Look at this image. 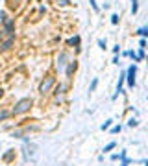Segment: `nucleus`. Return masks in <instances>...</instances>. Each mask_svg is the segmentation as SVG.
<instances>
[{
    "mask_svg": "<svg viewBox=\"0 0 148 166\" xmlns=\"http://www.w3.org/2000/svg\"><path fill=\"white\" fill-rule=\"evenodd\" d=\"M2 96H4V89H0V98H2Z\"/></svg>",
    "mask_w": 148,
    "mask_h": 166,
    "instance_id": "obj_28",
    "label": "nucleus"
},
{
    "mask_svg": "<svg viewBox=\"0 0 148 166\" xmlns=\"http://www.w3.org/2000/svg\"><path fill=\"white\" fill-rule=\"evenodd\" d=\"M52 2H54V6H56V7H69V6L72 4L70 0H52Z\"/></svg>",
    "mask_w": 148,
    "mask_h": 166,
    "instance_id": "obj_12",
    "label": "nucleus"
},
{
    "mask_svg": "<svg viewBox=\"0 0 148 166\" xmlns=\"http://www.w3.org/2000/svg\"><path fill=\"white\" fill-rule=\"evenodd\" d=\"M139 48H146V39H139Z\"/></svg>",
    "mask_w": 148,
    "mask_h": 166,
    "instance_id": "obj_24",
    "label": "nucleus"
},
{
    "mask_svg": "<svg viewBox=\"0 0 148 166\" xmlns=\"http://www.w3.org/2000/svg\"><path fill=\"white\" fill-rule=\"evenodd\" d=\"M98 46H100L102 50H107V41L106 39H98Z\"/></svg>",
    "mask_w": 148,
    "mask_h": 166,
    "instance_id": "obj_22",
    "label": "nucleus"
},
{
    "mask_svg": "<svg viewBox=\"0 0 148 166\" xmlns=\"http://www.w3.org/2000/svg\"><path fill=\"white\" fill-rule=\"evenodd\" d=\"M15 46V37H6L0 41V52H9Z\"/></svg>",
    "mask_w": 148,
    "mask_h": 166,
    "instance_id": "obj_8",
    "label": "nucleus"
},
{
    "mask_svg": "<svg viewBox=\"0 0 148 166\" xmlns=\"http://www.w3.org/2000/svg\"><path fill=\"white\" fill-rule=\"evenodd\" d=\"M119 56H122V57H128V50H122V52H120Z\"/></svg>",
    "mask_w": 148,
    "mask_h": 166,
    "instance_id": "obj_27",
    "label": "nucleus"
},
{
    "mask_svg": "<svg viewBox=\"0 0 148 166\" xmlns=\"http://www.w3.org/2000/svg\"><path fill=\"white\" fill-rule=\"evenodd\" d=\"M115 146H117V142H115V140H113V142H109V144H106V146H104V153H107V151H111V149H113Z\"/></svg>",
    "mask_w": 148,
    "mask_h": 166,
    "instance_id": "obj_19",
    "label": "nucleus"
},
{
    "mask_svg": "<svg viewBox=\"0 0 148 166\" xmlns=\"http://www.w3.org/2000/svg\"><path fill=\"white\" fill-rule=\"evenodd\" d=\"M89 6L93 7V11H96V13L100 11V6H98V2H96V0H89Z\"/></svg>",
    "mask_w": 148,
    "mask_h": 166,
    "instance_id": "obj_15",
    "label": "nucleus"
},
{
    "mask_svg": "<svg viewBox=\"0 0 148 166\" xmlns=\"http://www.w3.org/2000/svg\"><path fill=\"white\" fill-rule=\"evenodd\" d=\"M9 116H11V113H9V111L0 109V120H6V118H9Z\"/></svg>",
    "mask_w": 148,
    "mask_h": 166,
    "instance_id": "obj_16",
    "label": "nucleus"
},
{
    "mask_svg": "<svg viewBox=\"0 0 148 166\" xmlns=\"http://www.w3.org/2000/svg\"><path fill=\"white\" fill-rule=\"evenodd\" d=\"M137 125H139V120L137 118H130L128 120V127H137Z\"/></svg>",
    "mask_w": 148,
    "mask_h": 166,
    "instance_id": "obj_20",
    "label": "nucleus"
},
{
    "mask_svg": "<svg viewBox=\"0 0 148 166\" xmlns=\"http://www.w3.org/2000/svg\"><path fill=\"white\" fill-rule=\"evenodd\" d=\"M32 105H33V100L32 98H21V100H17L15 105H13V109L9 111L13 116H19V115H24V113H28L30 109H32Z\"/></svg>",
    "mask_w": 148,
    "mask_h": 166,
    "instance_id": "obj_1",
    "label": "nucleus"
},
{
    "mask_svg": "<svg viewBox=\"0 0 148 166\" xmlns=\"http://www.w3.org/2000/svg\"><path fill=\"white\" fill-rule=\"evenodd\" d=\"M76 68H78V61L76 59H70V61L67 63V66H65V76H67V80H72V74L76 72Z\"/></svg>",
    "mask_w": 148,
    "mask_h": 166,
    "instance_id": "obj_7",
    "label": "nucleus"
},
{
    "mask_svg": "<svg viewBox=\"0 0 148 166\" xmlns=\"http://www.w3.org/2000/svg\"><path fill=\"white\" fill-rule=\"evenodd\" d=\"M120 166H128V164H126V163H122V164H120Z\"/></svg>",
    "mask_w": 148,
    "mask_h": 166,
    "instance_id": "obj_29",
    "label": "nucleus"
},
{
    "mask_svg": "<svg viewBox=\"0 0 148 166\" xmlns=\"http://www.w3.org/2000/svg\"><path fill=\"white\" fill-rule=\"evenodd\" d=\"M96 85H98V78H93V81H91V85H89V92H94Z\"/></svg>",
    "mask_w": 148,
    "mask_h": 166,
    "instance_id": "obj_17",
    "label": "nucleus"
},
{
    "mask_svg": "<svg viewBox=\"0 0 148 166\" xmlns=\"http://www.w3.org/2000/svg\"><path fill=\"white\" fill-rule=\"evenodd\" d=\"M109 129H111V133H120V129H122V125H120V124H117V125H111Z\"/></svg>",
    "mask_w": 148,
    "mask_h": 166,
    "instance_id": "obj_21",
    "label": "nucleus"
},
{
    "mask_svg": "<svg viewBox=\"0 0 148 166\" xmlns=\"http://www.w3.org/2000/svg\"><path fill=\"white\" fill-rule=\"evenodd\" d=\"M65 90H67V85H65V83H59V85H56V90H54V94H56V96H63Z\"/></svg>",
    "mask_w": 148,
    "mask_h": 166,
    "instance_id": "obj_11",
    "label": "nucleus"
},
{
    "mask_svg": "<svg viewBox=\"0 0 148 166\" xmlns=\"http://www.w3.org/2000/svg\"><path fill=\"white\" fill-rule=\"evenodd\" d=\"M113 63H115V65H120V56H115V57H113Z\"/></svg>",
    "mask_w": 148,
    "mask_h": 166,
    "instance_id": "obj_25",
    "label": "nucleus"
},
{
    "mask_svg": "<svg viewBox=\"0 0 148 166\" xmlns=\"http://www.w3.org/2000/svg\"><path fill=\"white\" fill-rule=\"evenodd\" d=\"M65 44H67L69 48H74V50H76V54H80V52H82V37H80L78 33H74L72 37H69V39L65 41Z\"/></svg>",
    "mask_w": 148,
    "mask_h": 166,
    "instance_id": "obj_6",
    "label": "nucleus"
},
{
    "mask_svg": "<svg viewBox=\"0 0 148 166\" xmlns=\"http://www.w3.org/2000/svg\"><path fill=\"white\" fill-rule=\"evenodd\" d=\"M111 52H113V54H115V56H119V54H120V44H119V42H117V44H115V46H113V48H111Z\"/></svg>",
    "mask_w": 148,
    "mask_h": 166,
    "instance_id": "obj_23",
    "label": "nucleus"
},
{
    "mask_svg": "<svg viewBox=\"0 0 148 166\" xmlns=\"http://www.w3.org/2000/svg\"><path fill=\"white\" fill-rule=\"evenodd\" d=\"M111 125H113V120H111V118H109V120H106V122H104V124H102V127H100V129H102V131H107V129H109V127H111Z\"/></svg>",
    "mask_w": 148,
    "mask_h": 166,
    "instance_id": "obj_18",
    "label": "nucleus"
},
{
    "mask_svg": "<svg viewBox=\"0 0 148 166\" xmlns=\"http://www.w3.org/2000/svg\"><path fill=\"white\" fill-rule=\"evenodd\" d=\"M72 57H70V54H69V50H61L58 56H56V70H59V72H63L65 66H67V63L70 61Z\"/></svg>",
    "mask_w": 148,
    "mask_h": 166,
    "instance_id": "obj_3",
    "label": "nucleus"
},
{
    "mask_svg": "<svg viewBox=\"0 0 148 166\" xmlns=\"http://www.w3.org/2000/svg\"><path fill=\"white\" fill-rule=\"evenodd\" d=\"M0 30H2V33L6 37H15V19L8 17L6 21L0 24Z\"/></svg>",
    "mask_w": 148,
    "mask_h": 166,
    "instance_id": "obj_4",
    "label": "nucleus"
},
{
    "mask_svg": "<svg viewBox=\"0 0 148 166\" xmlns=\"http://www.w3.org/2000/svg\"><path fill=\"white\" fill-rule=\"evenodd\" d=\"M135 35H139V39H146L148 37V26L145 24V26H141L137 32H135Z\"/></svg>",
    "mask_w": 148,
    "mask_h": 166,
    "instance_id": "obj_9",
    "label": "nucleus"
},
{
    "mask_svg": "<svg viewBox=\"0 0 148 166\" xmlns=\"http://www.w3.org/2000/svg\"><path fill=\"white\" fill-rule=\"evenodd\" d=\"M56 87V76H52V74H48V76H44L39 83V94H48V92H52V89Z\"/></svg>",
    "mask_w": 148,
    "mask_h": 166,
    "instance_id": "obj_2",
    "label": "nucleus"
},
{
    "mask_svg": "<svg viewBox=\"0 0 148 166\" xmlns=\"http://www.w3.org/2000/svg\"><path fill=\"white\" fill-rule=\"evenodd\" d=\"M135 76H137V65L135 63H131L130 66H128V70L124 72V81L128 83V87L131 89V87H135Z\"/></svg>",
    "mask_w": 148,
    "mask_h": 166,
    "instance_id": "obj_5",
    "label": "nucleus"
},
{
    "mask_svg": "<svg viewBox=\"0 0 148 166\" xmlns=\"http://www.w3.org/2000/svg\"><path fill=\"white\" fill-rule=\"evenodd\" d=\"M130 2H131V7H130L131 15H137V11H139V0H130Z\"/></svg>",
    "mask_w": 148,
    "mask_h": 166,
    "instance_id": "obj_13",
    "label": "nucleus"
},
{
    "mask_svg": "<svg viewBox=\"0 0 148 166\" xmlns=\"http://www.w3.org/2000/svg\"><path fill=\"white\" fill-rule=\"evenodd\" d=\"M109 21H111V24H113V26H117V24L120 22V17H119V13H111Z\"/></svg>",
    "mask_w": 148,
    "mask_h": 166,
    "instance_id": "obj_14",
    "label": "nucleus"
},
{
    "mask_svg": "<svg viewBox=\"0 0 148 166\" xmlns=\"http://www.w3.org/2000/svg\"><path fill=\"white\" fill-rule=\"evenodd\" d=\"M135 56H137V63H143L145 57H146V48H139V50L135 52Z\"/></svg>",
    "mask_w": 148,
    "mask_h": 166,
    "instance_id": "obj_10",
    "label": "nucleus"
},
{
    "mask_svg": "<svg viewBox=\"0 0 148 166\" xmlns=\"http://www.w3.org/2000/svg\"><path fill=\"white\" fill-rule=\"evenodd\" d=\"M102 7H104V9H109V7H111V4H109V2H104V4H102Z\"/></svg>",
    "mask_w": 148,
    "mask_h": 166,
    "instance_id": "obj_26",
    "label": "nucleus"
}]
</instances>
